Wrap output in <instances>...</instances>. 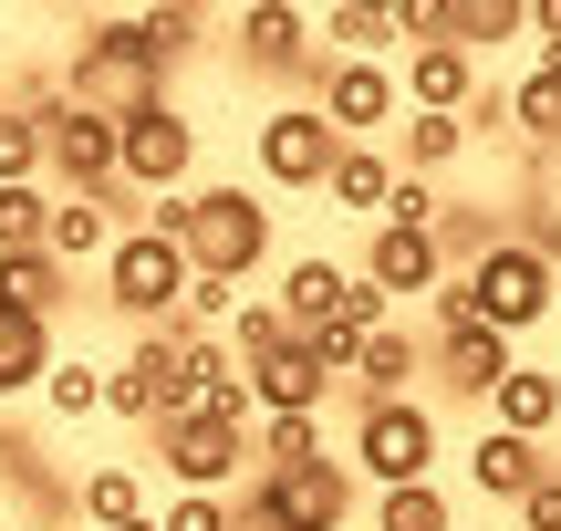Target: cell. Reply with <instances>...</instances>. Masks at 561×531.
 Wrapping results in <instances>:
<instances>
[{
    "label": "cell",
    "mask_w": 561,
    "mask_h": 531,
    "mask_svg": "<svg viewBox=\"0 0 561 531\" xmlns=\"http://www.w3.org/2000/svg\"><path fill=\"white\" fill-rule=\"evenodd\" d=\"M364 282H375L385 303H416V292H437V282H447L437 229H396V219H375V240H364Z\"/></svg>",
    "instance_id": "30bf717a"
},
{
    "label": "cell",
    "mask_w": 561,
    "mask_h": 531,
    "mask_svg": "<svg viewBox=\"0 0 561 531\" xmlns=\"http://www.w3.org/2000/svg\"><path fill=\"white\" fill-rule=\"evenodd\" d=\"M343 282H354V271H343V261H322V250H301V261H280V324H291V334L333 324Z\"/></svg>",
    "instance_id": "9a60e30c"
},
{
    "label": "cell",
    "mask_w": 561,
    "mask_h": 531,
    "mask_svg": "<svg viewBox=\"0 0 561 531\" xmlns=\"http://www.w3.org/2000/svg\"><path fill=\"white\" fill-rule=\"evenodd\" d=\"M250 459H261V470H312L322 459V417H261V428H250Z\"/></svg>",
    "instance_id": "cb8c5ba5"
},
{
    "label": "cell",
    "mask_w": 561,
    "mask_h": 531,
    "mask_svg": "<svg viewBox=\"0 0 561 531\" xmlns=\"http://www.w3.org/2000/svg\"><path fill=\"white\" fill-rule=\"evenodd\" d=\"M115 199H125V188H115ZM115 199H62V188H53V219H42V250H53L62 271H73V261H104V250H115V219H104V208H115Z\"/></svg>",
    "instance_id": "5bb4252c"
},
{
    "label": "cell",
    "mask_w": 561,
    "mask_h": 531,
    "mask_svg": "<svg viewBox=\"0 0 561 531\" xmlns=\"http://www.w3.org/2000/svg\"><path fill=\"white\" fill-rule=\"evenodd\" d=\"M240 63H250V74H312V11L250 0V11H240Z\"/></svg>",
    "instance_id": "8fae6325"
},
{
    "label": "cell",
    "mask_w": 561,
    "mask_h": 531,
    "mask_svg": "<svg viewBox=\"0 0 561 531\" xmlns=\"http://www.w3.org/2000/svg\"><path fill=\"white\" fill-rule=\"evenodd\" d=\"M385 188H396V157H385V146H343L333 178H322V199L354 208V219H385Z\"/></svg>",
    "instance_id": "ac0fdd59"
},
{
    "label": "cell",
    "mask_w": 561,
    "mask_h": 531,
    "mask_svg": "<svg viewBox=\"0 0 561 531\" xmlns=\"http://www.w3.org/2000/svg\"><path fill=\"white\" fill-rule=\"evenodd\" d=\"M157 459H167V479H178V490H219V500H229V479H240L250 438L208 428V417H157Z\"/></svg>",
    "instance_id": "ba28073f"
},
{
    "label": "cell",
    "mask_w": 561,
    "mask_h": 531,
    "mask_svg": "<svg viewBox=\"0 0 561 531\" xmlns=\"http://www.w3.org/2000/svg\"><path fill=\"white\" fill-rule=\"evenodd\" d=\"M104 303H115L136 334L178 324V303H187V250L167 240V219H136V229H115V250H104Z\"/></svg>",
    "instance_id": "7a4b0ae2"
},
{
    "label": "cell",
    "mask_w": 561,
    "mask_h": 531,
    "mask_svg": "<svg viewBox=\"0 0 561 531\" xmlns=\"http://www.w3.org/2000/svg\"><path fill=\"white\" fill-rule=\"evenodd\" d=\"M354 470L375 479V490L437 479V417H426L416 396H385V407H364V428H354Z\"/></svg>",
    "instance_id": "8992f818"
},
{
    "label": "cell",
    "mask_w": 561,
    "mask_h": 531,
    "mask_svg": "<svg viewBox=\"0 0 561 531\" xmlns=\"http://www.w3.org/2000/svg\"><path fill=\"white\" fill-rule=\"evenodd\" d=\"M437 365H447V386H458V396H479V407H489V396L510 386V334H447Z\"/></svg>",
    "instance_id": "d6986e66"
},
{
    "label": "cell",
    "mask_w": 561,
    "mask_h": 531,
    "mask_svg": "<svg viewBox=\"0 0 561 531\" xmlns=\"http://www.w3.org/2000/svg\"><path fill=\"white\" fill-rule=\"evenodd\" d=\"M125 531H157V511H146V521H125Z\"/></svg>",
    "instance_id": "d590c367"
},
{
    "label": "cell",
    "mask_w": 561,
    "mask_h": 531,
    "mask_svg": "<svg viewBox=\"0 0 561 531\" xmlns=\"http://www.w3.org/2000/svg\"><path fill=\"white\" fill-rule=\"evenodd\" d=\"M312 83H322V125H333L343 146H364L375 125H396V74L385 63H312Z\"/></svg>",
    "instance_id": "52a82bcc"
},
{
    "label": "cell",
    "mask_w": 561,
    "mask_h": 531,
    "mask_svg": "<svg viewBox=\"0 0 561 531\" xmlns=\"http://www.w3.org/2000/svg\"><path fill=\"white\" fill-rule=\"evenodd\" d=\"M250 157H261V199L271 188H322L333 178V157H343V136L333 125H322V104H271L261 125H250Z\"/></svg>",
    "instance_id": "5b68a950"
},
{
    "label": "cell",
    "mask_w": 561,
    "mask_h": 531,
    "mask_svg": "<svg viewBox=\"0 0 561 531\" xmlns=\"http://www.w3.org/2000/svg\"><path fill=\"white\" fill-rule=\"evenodd\" d=\"M468 479H479V500H510V511H520V500L541 490V449H530V438L479 428V449H468Z\"/></svg>",
    "instance_id": "4fadbf2b"
},
{
    "label": "cell",
    "mask_w": 561,
    "mask_h": 531,
    "mask_svg": "<svg viewBox=\"0 0 561 531\" xmlns=\"http://www.w3.org/2000/svg\"><path fill=\"white\" fill-rule=\"evenodd\" d=\"M468 146V125L458 115H405V178H426V167H447Z\"/></svg>",
    "instance_id": "f1b7e54d"
},
{
    "label": "cell",
    "mask_w": 561,
    "mask_h": 531,
    "mask_svg": "<svg viewBox=\"0 0 561 531\" xmlns=\"http://www.w3.org/2000/svg\"><path fill=\"white\" fill-rule=\"evenodd\" d=\"M42 407H53L62 428L104 417V365H83V354H53V375H42Z\"/></svg>",
    "instance_id": "603a6c76"
},
{
    "label": "cell",
    "mask_w": 561,
    "mask_h": 531,
    "mask_svg": "<svg viewBox=\"0 0 561 531\" xmlns=\"http://www.w3.org/2000/svg\"><path fill=\"white\" fill-rule=\"evenodd\" d=\"M42 219H53V188H0V250H42Z\"/></svg>",
    "instance_id": "f546056e"
},
{
    "label": "cell",
    "mask_w": 561,
    "mask_h": 531,
    "mask_svg": "<svg viewBox=\"0 0 561 531\" xmlns=\"http://www.w3.org/2000/svg\"><path fill=\"white\" fill-rule=\"evenodd\" d=\"M333 334H354V344H364V334H385V292L364 282V271L343 282V303H333Z\"/></svg>",
    "instance_id": "1f68e13d"
},
{
    "label": "cell",
    "mask_w": 561,
    "mask_h": 531,
    "mask_svg": "<svg viewBox=\"0 0 561 531\" xmlns=\"http://www.w3.org/2000/svg\"><path fill=\"white\" fill-rule=\"evenodd\" d=\"M426 354H416V334H364V354H354V375H364V407H385V396H405V375H416Z\"/></svg>",
    "instance_id": "7402d4cb"
},
{
    "label": "cell",
    "mask_w": 561,
    "mask_h": 531,
    "mask_svg": "<svg viewBox=\"0 0 561 531\" xmlns=\"http://www.w3.org/2000/svg\"><path fill=\"white\" fill-rule=\"evenodd\" d=\"M510 125H520L530 146H561V74H551V63L520 83V94H510Z\"/></svg>",
    "instance_id": "4316f807"
},
{
    "label": "cell",
    "mask_w": 561,
    "mask_h": 531,
    "mask_svg": "<svg viewBox=\"0 0 561 531\" xmlns=\"http://www.w3.org/2000/svg\"><path fill=\"white\" fill-rule=\"evenodd\" d=\"M0 188H42V125L0 104Z\"/></svg>",
    "instance_id": "83f0119b"
},
{
    "label": "cell",
    "mask_w": 561,
    "mask_h": 531,
    "mask_svg": "<svg viewBox=\"0 0 561 531\" xmlns=\"http://www.w3.org/2000/svg\"><path fill=\"white\" fill-rule=\"evenodd\" d=\"M291 344V324H280V303H240V354H271Z\"/></svg>",
    "instance_id": "d6a6232c"
},
{
    "label": "cell",
    "mask_w": 561,
    "mask_h": 531,
    "mask_svg": "<svg viewBox=\"0 0 561 531\" xmlns=\"http://www.w3.org/2000/svg\"><path fill=\"white\" fill-rule=\"evenodd\" d=\"M115 188H136V199H187L198 188V125H187V104H136V115L115 125Z\"/></svg>",
    "instance_id": "3957f363"
},
{
    "label": "cell",
    "mask_w": 561,
    "mask_h": 531,
    "mask_svg": "<svg viewBox=\"0 0 561 531\" xmlns=\"http://www.w3.org/2000/svg\"><path fill=\"white\" fill-rule=\"evenodd\" d=\"M489 417H500V438H530V449H541V438L561 428V396H551V365H510V386L489 396Z\"/></svg>",
    "instance_id": "e0dca14e"
},
{
    "label": "cell",
    "mask_w": 561,
    "mask_h": 531,
    "mask_svg": "<svg viewBox=\"0 0 561 531\" xmlns=\"http://www.w3.org/2000/svg\"><path fill=\"white\" fill-rule=\"evenodd\" d=\"M62 531H73V521H62Z\"/></svg>",
    "instance_id": "f35d334b"
},
{
    "label": "cell",
    "mask_w": 561,
    "mask_h": 531,
    "mask_svg": "<svg viewBox=\"0 0 561 531\" xmlns=\"http://www.w3.org/2000/svg\"><path fill=\"white\" fill-rule=\"evenodd\" d=\"M551 396H561V365H551Z\"/></svg>",
    "instance_id": "74e56055"
},
{
    "label": "cell",
    "mask_w": 561,
    "mask_h": 531,
    "mask_svg": "<svg viewBox=\"0 0 561 531\" xmlns=\"http://www.w3.org/2000/svg\"><path fill=\"white\" fill-rule=\"evenodd\" d=\"M468 94H479V53H458V42L405 53V115H468Z\"/></svg>",
    "instance_id": "7c38bea8"
},
{
    "label": "cell",
    "mask_w": 561,
    "mask_h": 531,
    "mask_svg": "<svg viewBox=\"0 0 561 531\" xmlns=\"http://www.w3.org/2000/svg\"><path fill=\"white\" fill-rule=\"evenodd\" d=\"M42 375H53V324H32V313H0V396H32Z\"/></svg>",
    "instance_id": "44dd1931"
},
{
    "label": "cell",
    "mask_w": 561,
    "mask_h": 531,
    "mask_svg": "<svg viewBox=\"0 0 561 531\" xmlns=\"http://www.w3.org/2000/svg\"><path fill=\"white\" fill-rule=\"evenodd\" d=\"M458 511H447L437 479H405V490H375V531H447Z\"/></svg>",
    "instance_id": "d4e9b609"
},
{
    "label": "cell",
    "mask_w": 561,
    "mask_h": 531,
    "mask_svg": "<svg viewBox=\"0 0 561 531\" xmlns=\"http://www.w3.org/2000/svg\"><path fill=\"white\" fill-rule=\"evenodd\" d=\"M157 219H167V240L187 250V282H229V292H240L250 271L271 261V199L240 188V178L187 188V199H167Z\"/></svg>",
    "instance_id": "6da1fadb"
},
{
    "label": "cell",
    "mask_w": 561,
    "mask_h": 531,
    "mask_svg": "<svg viewBox=\"0 0 561 531\" xmlns=\"http://www.w3.org/2000/svg\"><path fill=\"white\" fill-rule=\"evenodd\" d=\"M312 32H333V42H343V63H375L385 42H396V11H375V0H343V11H322Z\"/></svg>",
    "instance_id": "484cf974"
},
{
    "label": "cell",
    "mask_w": 561,
    "mask_h": 531,
    "mask_svg": "<svg viewBox=\"0 0 561 531\" xmlns=\"http://www.w3.org/2000/svg\"><path fill=\"white\" fill-rule=\"evenodd\" d=\"M0 531H21V521H11V511H0Z\"/></svg>",
    "instance_id": "8d00e7d4"
},
{
    "label": "cell",
    "mask_w": 561,
    "mask_h": 531,
    "mask_svg": "<svg viewBox=\"0 0 561 531\" xmlns=\"http://www.w3.org/2000/svg\"><path fill=\"white\" fill-rule=\"evenodd\" d=\"M530 32H541V63L561 74V0H530Z\"/></svg>",
    "instance_id": "e575fe53"
},
{
    "label": "cell",
    "mask_w": 561,
    "mask_h": 531,
    "mask_svg": "<svg viewBox=\"0 0 561 531\" xmlns=\"http://www.w3.org/2000/svg\"><path fill=\"white\" fill-rule=\"evenodd\" d=\"M157 531H240V511H229L219 490H178V500L157 511Z\"/></svg>",
    "instance_id": "4dcf8cb0"
},
{
    "label": "cell",
    "mask_w": 561,
    "mask_h": 531,
    "mask_svg": "<svg viewBox=\"0 0 561 531\" xmlns=\"http://www.w3.org/2000/svg\"><path fill=\"white\" fill-rule=\"evenodd\" d=\"M73 511H83V531H125V521H146V479L125 470V459H104V470L73 490Z\"/></svg>",
    "instance_id": "ffe728a7"
},
{
    "label": "cell",
    "mask_w": 561,
    "mask_h": 531,
    "mask_svg": "<svg viewBox=\"0 0 561 531\" xmlns=\"http://www.w3.org/2000/svg\"><path fill=\"white\" fill-rule=\"evenodd\" d=\"M62 292H73V271H62L53 250H0V313H32V324H53Z\"/></svg>",
    "instance_id": "2e32d148"
},
{
    "label": "cell",
    "mask_w": 561,
    "mask_h": 531,
    "mask_svg": "<svg viewBox=\"0 0 561 531\" xmlns=\"http://www.w3.org/2000/svg\"><path fill=\"white\" fill-rule=\"evenodd\" d=\"M354 511V479L343 459H312V470H261L240 490V531H343Z\"/></svg>",
    "instance_id": "277c9868"
},
{
    "label": "cell",
    "mask_w": 561,
    "mask_h": 531,
    "mask_svg": "<svg viewBox=\"0 0 561 531\" xmlns=\"http://www.w3.org/2000/svg\"><path fill=\"white\" fill-rule=\"evenodd\" d=\"M240 386H250V407L261 417H322V396H333V375L301 354V334L291 344H271V354H250L240 365Z\"/></svg>",
    "instance_id": "9c48e42d"
},
{
    "label": "cell",
    "mask_w": 561,
    "mask_h": 531,
    "mask_svg": "<svg viewBox=\"0 0 561 531\" xmlns=\"http://www.w3.org/2000/svg\"><path fill=\"white\" fill-rule=\"evenodd\" d=\"M520 531H561V470H541V490L520 500Z\"/></svg>",
    "instance_id": "836d02e7"
}]
</instances>
